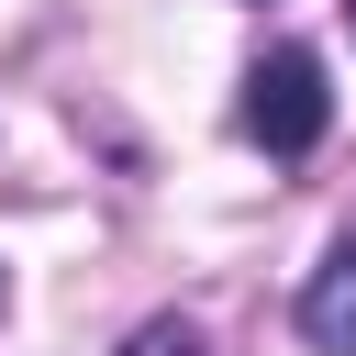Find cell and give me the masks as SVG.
<instances>
[{
  "label": "cell",
  "mask_w": 356,
  "mask_h": 356,
  "mask_svg": "<svg viewBox=\"0 0 356 356\" xmlns=\"http://www.w3.org/2000/svg\"><path fill=\"white\" fill-rule=\"evenodd\" d=\"M323 122H334L323 56H312V44H267V56H256V78H245V134H256L267 156H312V145H323Z\"/></svg>",
  "instance_id": "1"
},
{
  "label": "cell",
  "mask_w": 356,
  "mask_h": 356,
  "mask_svg": "<svg viewBox=\"0 0 356 356\" xmlns=\"http://www.w3.org/2000/svg\"><path fill=\"white\" fill-rule=\"evenodd\" d=\"M300 345H312V356H356V234L312 267V289H300Z\"/></svg>",
  "instance_id": "2"
},
{
  "label": "cell",
  "mask_w": 356,
  "mask_h": 356,
  "mask_svg": "<svg viewBox=\"0 0 356 356\" xmlns=\"http://www.w3.org/2000/svg\"><path fill=\"white\" fill-rule=\"evenodd\" d=\"M122 356H200V334H189V323H134Z\"/></svg>",
  "instance_id": "3"
},
{
  "label": "cell",
  "mask_w": 356,
  "mask_h": 356,
  "mask_svg": "<svg viewBox=\"0 0 356 356\" xmlns=\"http://www.w3.org/2000/svg\"><path fill=\"white\" fill-rule=\"evenodd\" d=\"M345 11H356V0H345Z\"/></svg>",
  "instance_id": "4"
}]
</instances>
